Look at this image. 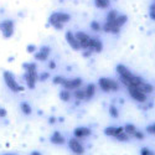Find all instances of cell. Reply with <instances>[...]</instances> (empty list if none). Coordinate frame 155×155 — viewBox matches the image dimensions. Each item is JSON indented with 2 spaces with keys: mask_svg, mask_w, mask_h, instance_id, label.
I'll return each instance as SVG.
<instances>
[{
  "mask_svg": "<svg viewBox=\"0 0 155 155\" xmlns=\"http://www.w3.org/2000/svg\"><path fill=\"white\" fill-rule=\"evenodd\" d=\"M133 137H135V138H137V139H139V140L144 139V134L141 133V132H138V130H137V132L134 133V135H133Z\"/></svg>",
  "mask_w": 155,
  "mask_h": 155,
  "instance_id": "32",
  "label": "cell"
},
{
  "mask_svg": "<svg viewBox=\"0 0 155 155\" xmlns=\"http://www.w3.org/2000/svg\"><path fill=\"white\" fill-rule=\"evenodd\" d=\"M48 73H42V74H40V76H38V80H40V81H45L46 78H48Z\"/></svg>",
  "mask_w": 155,
  "mask_h": 155,
  "instance_id": "34",
  "label": "cell"
},
{
  "mask_svg": "<svg viewBox=\"0 0 155 155\" xmlns=\"http://www.w3.org/2000/svg\"><path fill=\"white\" fill-rule=\"evenodd\" d=\"M91 134V129L89 128H86V127H80V128H76L74 132H73V135L74 138L77 139H81V138H86Z\"/></svg>",
  "mask_w": 155,
  "mask_h": 155,
  "instance_id": "12",
  "label": "cell"
},
{
  "mask_svg": "<svg viewBox=\"0 0 155 155\" xmlns=\"http://www.w3.org/2000/svg\"><path fill=\"white\" fill-rule=\"evenodd\" d=\"M74 98L77 101H82V99H86V92L84 89H74Z\"/></svg>",
  "mask_w": 155,
  "mask_h": 155,
  "instance_id": "23",
  "label": "cell"
},
{
  "mask_svg": "<svg viewBox=\"0 0 155 155\" xmlns=\"http://www.w3.org/2000/svg\"><path fill=\"white\" fill-rule=\"evenodd\" d=\"M3 80H4L5 84H6V87L10 89L11 92L19 93V92H22V91H24L22 86L19 84V82L15 80L14 74H12L10 71H4V72H3Z\"/></svg>",
  "mask_w": 155,
  "mask_h": 155,
  "instance_id": "4",
  "label": "cell"
},
{
  "mask_svg": "<svg viewBox=\"0 0 155 155\" xmlns=\"http://www.w3.org/2000/svg\"><path fill=\"white\" fill-rule=\"evenodd\" d=\"M99 87L103 92H115L119 89V84L117 81L110 80V78H106V77H102L99 78Z\"/></svg>",
  "mask_w": 155,
  "mask_h": 155,
  "instance_id": "6",
  "label": "cell"
},
{
  "mask_svg": "<svg viewBox=\"0 0 155 155\" xmlns=\"http://www.w3.org/2000/svg\"><path fill=\"white\" fill-rule=\"evenodd\" d=\"M25 68V74H24V80L26 82L28 87L30 89H34L36 87V82L38 81V74H37V66L35 62L30 63H25L24 64Z\"/></svg>",
  "mask_w": 155,
  "mask_h": 155,
  "instance_id": "2",
  "label": "cell"
},
{
  "mask_svg": "<svg viewBox=\"0 0 155 155\" xmlns=\"http://www.w3.org/2000/svg\"><path fill=\"white\" fill-rule=\"evenodd\" d=\"M84 92H86V99L93 98V96H94V93H96V86H94L93 83H89V84L86 87Z\"/></svg>",
  "mask_w": 155,
  "mask_h": 155,
  "instance_id": "18",
  "label": "cell"
},
{
  "mask_svg": "<svg viewBox=\"0 0 155 155\" xmlns=\"http://www.w3.org/2000/svg\"><path fill=\"white\" fill-rule=\"evenodd\" d=\"M147 130H148V133H150V134H155V123L151 124V125H149V127L147 128Z\"/></svg>",
  "mask_w": 155,
  "mask_h": 155,
  "instance_id": "31",
  "label": "cell"
},
{
  "mask_svg": "<svg viewBox=\"0 0 155 155\" xmlns=\"http://www.w3.org/2000/svg\"><path fill=\"white\" fill-rule=\"evenodd\" d=\"M0 32H2L4 38L12 37L15 32V22L11 19H4L0 21Z\"/></svg>",
  "mask_w": 155,
  "mask_h": 155,
  "instance_id": "5",
  "label": "cell"
},
{
  "mask_svg": "<svg viewBox=\"0 0 155 155\" xmlns=\"http://www.w3.org/2000/svg\"><path fill=\"white\" fill-rule=\"evenodd\" d=\"M50 140H51V143L56 144V145H60V144H63L64 143V138H63V135L60 132H55Z\"/></svg>",
  "mask_w": 155,
  "mask_h": 155,
  "instance_id": "17",
  "label": "cell"
},
{
  "mask_svg": "<svg viewBox=\"0 0 155 155\" xmlns=\"http://www.w3.org/2000/svg\"><path fill=\"white\" fill-rule=\"evenodd\" d=\"M60 98L63 101V102H68L71 99V92L68 89H62L60 92Z\"/></svg>",
  "mask_w": 155,
  "mask_h": 155,
  "instance_id": "22",
  "label": "cell"
},
{
  "mask_svg": "<svg viewBox=\"0 0 155 155\" xmlns=\"http://www.w3.org/2000/svg\"><path fill=\"white\" fill-rule=\"evenodd\" d=\"M50 52H51V48H50L48 46H44V47H41L40 51H38V52L35 55V58H36L37 61H45V60H47Z\"/></svg>",
  "mask_w": 155,
  "mask_h": 155,
  "instance_id": "13",
  "label": "cell"
},
{
  "mask_svg": "<svg viewBox=\"0 0 155 155\" xmlns=\"http://www.w3.org/2000/svg\"><path fill=\"white\" fill-rule=\"evenodd\" d=\"M117 72L120 76V81L125 87H130V86H139L143 83L140 77L134 76L130 71H129L124 64H118L117 66Z\"/></svg>",
  "mask_w": 155,
  "mask_h": 155,
  "instance_id": "1",
  "label": "cell"
},
{
  "mask_svg": "<svg viewBox=\"0 0 155 155\" xmlns=\"http://www.w3.org/2000/svg\"><path fill=\"white\" fill-rule=\"evenodd\" d=\"M74 35H76V38H77V41H78L81 48L88 50L89 48V45H91V38L92 37L89 36V35H87L86 32H83V31H78V32L74 34Z\"/></svg>",
  "mask_w": 155,
  "mask_h": 155,
  "instance_id": "7",
  "label": "cell"
},
{
  "mask_svg": "<svg viewBox=\"0 0 155 155\" xmlns=\"http://www.w3.org/2000/svg\"><path fill=\"white\" fill-rule=\"evenodd\" d=\"M20 110H21L25 115H30V114L32 113V108H31V106L29 104L28 102H21V103H20Z\"/></svg>",
  "mask_w": 155,
  "mask_h": 155,
  "instance_id": "19",
  "label": "cell"
},
{
  "mask_svg": "<svg viewBox=\"0 0 155 155\" xmlns=\"http://www.w3.org/2000/svg\"><path fill=\"white\" fill-rule=\"evenodd\" d=\"M88 50H92V51H94V52H101V51L103 50L102 41L99 40V38H97V37H92L91 38V45H89Z\"/></svg>",
  "mask_w": 155,
  "mask_h": 155,
  "instance_id": "15",
  "label": "cell"
},
{
  "mask_svg": "<svg viewBox=\"0 0 155 155\" xmlns=\"http://www.w3.org/2000/svg\"><path fill=\"white\" fill-rule=\"evenodd\" d=\"M127 88H128L129 94H130L137 102H145V99H147V94L141 92L138 87H135V86H130V87H127Z\"/></svg>",
  "mask_w": 155,
  "mask_h": 155,
  "instance_id": "8",
  "label": "cell"
},
{
  "mask_svg": "<svg viewBox=\"0 0 155 155\" xmlns=\"http://www.w3.org/2000/svg\"><path fill=\"white\" fill-rule=\"evenodd\" d=\"M129 137H130V135L127 134L125 132H123V133H120L119 135H117L115 138H117V140H119V141H127L129 139Z\"/></svg>",
  "mask_w": 155,
  "mask_h": 155,
  "instance_id": "28",
  "label": "cell"
},
{
  "mask_svg": "<svg viewBox=\"0 0 155 155\" xmlns=\"http://www.w3.org/2000/svg\"><path fill=\"white\" fill-rule=\"evenodd\" d=\"M102 29L106 32H110V34H119V31H120V28L117 26L115 22H107V21H106L104 25H103Z\"/></svg>",
  "mask_w": 155,
  "mask_h": 155,
  "instance_id": "16",
  "label": "cell"
},
{
  "mask_svg": "<svg viewBox=\"0 0 155 155\" xmlns=\"http://www.w3.org/2000/svg\"><path fill=\"white\" fill-rule=\"evenodd\" d=\"M62 86H63L64 89H68V91H71V89H77V88H80L82 86V80L81 78L64 80V82H63Z\"/></svg>",
  "mask_w": 155,
  "mask_h": 155,
  "instance_id": "10",
  "label": "cell"
},
{
  "mask_svg": "<svg viewBox=\"0 0 155 155\" xmlns=\"http://www.w3.org/2000/svg\"><path fill=\"white\" fill-rule=\"evenodd\" d=\"M140 154L141 155H154V153L151 150H149L148 148H143V149H141V151H140Z\"/></svg>",
  "mask_w": 155,
  "mask_h": 155,
  "instance_id": "30",
  "label": "cell"
},
{
  "mask_svg": "<svg viewBox=\"0 0 155 155\" xmlns=\"http://www.w3.org/2000/svg\"><path fill=\"white\" fill-rule=\"evenodd\" d=\"M30 155H41V153L40 151H32Z\"/></svg>",
  "mask_w": 155,
  "mask_h": 155,
  "instance_id": "37",
  "label": "cell"
},
{
  "mask_svg": "<svg viewBox=\"0 0 155 155\" xmlns=\"http://www.w3.org/2000/svg\"><path fill=\"white\" fill-rule=\"evenodd\" d=\"M94 4L99 9H107V8H109L110 2L109 0H94Z\"/></svg>",
  "mask_w": 155,
  "mask_h": 155,
  "instance_id": "20",
  "label": "cell"
},
{
  "mask_svg": "<svg viewBox=\"0 0 155 155\" xmlns=\"http://www.w3.org/2000/svg\"><path fill=\"white\" fill-rule=\"evenodd\" d=\"M6 109H4V108H2L0 107V118H5L6 117Z\"/></svg>",
  "mask_w": 155,
  "mask_h": 155,
  "instance_id": "33",
  "label": "cell"
},
{
  "mask_svg": "<svg viewBox=\"0 0 155 155\" xmlns=\"http://www.w3.org/2000/svg\"><path fill=\"white\" fill-rule=\"evenodd\" d=\"M70 20H71V15L67 14V12H62V11L54 12V14H51L48 18L50 25H52L56 30H62L63 25L67 24Z\"/></svg>",
  "mask_w": 155,
  "mask_h": 155,
  "instance_id": "3",
  "label": "cell"
},
{
  "mask_svg": "<svg viewBox=\"0 0 155 155\" xmlns=\"http://www.w3.org/2000/svg\"><path fill=\"white\" fill-rule=\"evenodd\" d=\"M127 20H128V16H127V15H123V14L119 15V14H118V16H117V19H115L114 22H115V25H117V26L122 28L123 25L127 22Z\"/></svg>",
  "mask_w": 155,
  "mask_h": 155,
  "instance_id": "21",
  "label": "cell"
},
{
  "mask_svg": "<svg viewBox=\"0 0 155 155\" xmlns=\"http://www.w3.org/2000/svg\"><path fill=\"white\" fill-rule=\"evenodd\" d=\"M35 48H36V47H35L34 45H29V46H28V52H34Z\"/></svg>",
  "mask_w": 155,
  "mask_h": 155,
  "instance_id": "35",
  "label": "cell"
},
{
  "mask_svg": "<svg viewBox=\"0 0 155 155\" xmlns=\"http://www.w3.org/2000/svg\"><path fill=\"white\" fill-rule=\"evenodd\" d=\"M91 29L93 30V31H96V32H98V31H101L102 30V25L98 22V21H92L91 22Z\"/></svg>",
  "mask_w": 155,
  "mask_h": 155,
  "instance_id": "26",
  "label": "cell"
},
{
  "mask_svg": "<svg viewBox=\"0 0 155 155\" xmlns=\"http://www.w3.org/2000/svg\"><path fill=\"white\" fill-rule=\"evenodd\" d=\"M124 132V128H122V127H108V128H106L104 129V134L106 135H109V137H117V135H119L120 133H123Z\"/></svg>",
  "mask_w": 155,
  "mask_h": 155,
  "instance_id": "14",
  "label": "cell"
},
{
  "mask_svg": "<svg viewBox=\"0 0 155 155\" xmlns=\"http://www.w3.org/2000/svg\"><path fill=\"white\" fill-rule=\"evenodd\" d=\"M150 18L155 20V10H150Z\"/></svg>",
  "mask_w": 155,
  "mask_h": 155,
  "instance_id": "36",
  "label": "cell"
},
{
  "mask_svg": "<svg viewBox=\"0 0 155 155\" xmlns=\"http://www.w3.org/2000/svg\"><path fill=\"white\" fill-rule=\"evenodd\" d=\"M66 40H67L68 45H70L73 50L77 51V50H80V48H81L78 41H77V38H76V35H74L72 31H67V32H66Z\"/></svg>",
  "mask_w": 155,
  "mask_h": 155,
  "instance_id": "11",
  "label": "cell"
},
{
  "mask_svg": "<svg viewBox=\"0 0 155 155\" xmlns=\"http://www.w3.org/2000/svg\"><path fill=\"white\" fill-rule=\"evenodd\" d=\"M117 16H118V12L115 11V10H110L108 14H107L106 21H107V22H114L115 19H117Z\"/></svg>",
  "mask_w": 155,
  "mask_h": 155,
  "instance_id": "24",
  "label": "cell"
},
{
  "mask_svg": "<svg viewBox=\"0 0 155 155\" xmlns=\"http://www.w3.org/2000/svg\"><path fill=\"white\" fill-rule=\"evenodd\" d=\"M68 147H70V149H71L74 154H77V155H82V154L84 153L83 145L80 143L78 140H77V138H74V139H70V141H68Z\"/></svg>",
  "mask_w": 155,
  "mask_h": 155,
  "instance_id": "9",
  "label": "cell"
},
{
  "mask_svg": "<svg viewBox=\"0 0 155 155\" xmlns=\"http://www.w3.org/2000/svg\"><path fill=\"white\" fill-rule=\"evenodd\" d=\"M124 132L127 133V134H129V135H134V133L137 132V128H135V125L134 124H125V127H124Z\"/></svg>",
  "mask_w": 155,
  "mask_h": 155,
  "instance_id": "25",
  "label": "cell"
},
{
  "mask_svg": "<svg viewBox=\"0 0 155 155\" xmlns=\"http://www.w3.org/2000/svg\"><path fill=\"white\" fill-rule=\"evenodd\" d=\"M109 114L112 115L113 118H118V117H119V112H118V109L115 108L114 106H112V107L109 108Z\"/></svg>",
  "mask_w": 155,
  "mask_h": 155,
  "instance_id": "27",
  "label": "cell"
},
{
  "mask_svg": "<svg viewBox=\"0 0 155 155\" xmlns=\"http://www.w3.org/2000/svg\"><path fill=\"white\" fill-rule=\"evenodd\" d=\"M8 155H10V154H8Z\"/></svg>",
  "mask_w": 155,
  "mask_h": 155,
  "instance_id": "39",
  "label": "cell"
},
{
  "mask_svg": "<svg viewBox=\"0 0 155 155\" xmlns=\"http://www.w3.org/2000/svg\"><path fill=\"white\" fill-rule=\"evenodd\" d=\"M50 67H51V68H55V62H51V63H50Z\"/></svg>",
  "mask_w": 155,
  "mask_h": 155,
  "instance_id": "38",
  "label": "cell"
},
{
  "mask_svg": "<svg viewBox=\"0 0 155 155\" xmlns=\"http://www.w3.org/2000/svg\"><path fill=\"white\" fill-rule=\"evenodd\" d=\"M64 80H66V78H63V77L62 76H56L55 77V78H54V83L55 84H63V82H64Z\"/></svg>",
  "mask_w": 155,
  "mask_h": 155,
  "instance_id": "29",
  "label": "cell"
}]
</instances>
